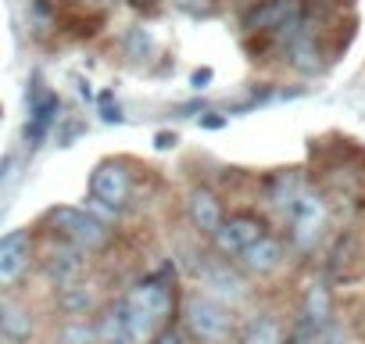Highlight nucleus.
<instances>
[{"label": "nucleus", "instance_id": "nucleus-1", "mask_svg": "<svg viewBox=\"0 0 365 344\" xmlns=\"http://www.w3.org/2000/svg\"><path fill=\"white\" fill-rule=\"evenodd\" d=\"M182 333L194 344H233L237 340V312L205 290H190L182 298Z\"/></svg>", "mask_w": 365, "mask_h": 344}, {"label": "nucleus", "instance_id": "nucleus-2", "mask_svg": "<svg viewBox=\"0 0 365 344\" xmlns=\"http://www.w3.org/2000/svg\"><path fill=\"white\" fill-rule=\"evenodd\" d=\"M43 223L51 226L54 237H61L65 244H72L83 255H101L111 248L115 230H108L104 219H97L90 208H72V205H54L47 208Z\"/></svg>", "mask_w": 365, "mask_h": 344}, {"label": "nucleus", "instance_id": "nucleus-3", "mask_svg": "<svg viewBox=\"0 0 365 344\" xmlns=\"http://www.w3.org/2000/svg\"><path fill=\"white\" fill-rule=\"evenodd\" d=\"M197 280H201V290H205L208 298L222 301V305L233 308V312L251 298V287H247L244 269L233 265L230 258H219V255L201 258V265H197Z\"/></svg>", "mask_w": 365, "mask_h": 344}, {"label": "nucleus", "instance_id": "nucleus-4", "mask_svg": "<svg viewBox=\"0 0 365 344\" xmlns=\"http://www.w3.org/2000/svg\"><path fill=\"white\" fill-rule=\"evenodd\" d=\"M287 223H290V244H294L297 251H304V255H308V251L322 241L326 223H329V208H326L322 194H315V191H308V187H304V194L290 205Z\"/></svg>", "mask_w": 365, "mask_h": 344}, {"label": "nucleus", "instance_id": "nucleus-5", "mask_svg": "<svg viewBox=\"0 0 365 344\" xmlns=\"http://www.w3.org/2000/svg\"><path fill=\"white\" fill-rule=\"evenodd\" d=\"M262 237H269V223L258 212H233L222 219V226L212 237V251L219 258H240L247 248H255Z\"/></svg>", "mask_w": 365, "mask_h": 344}, {"label": "nucleus", "instance_id": "nucleus-6", "mask_svg": "<svg viewBox=\"0 0 365 344\" xmlns=\"http://www.w3.org/2000/svg\"><path fill=\"white\" fill-rule=\"evenodd\" d=\"M90 198L97 205H108L111 212H122L133 198V172H129V161L122 158H108L93 168L90 176Z\"/></svg>", "mask_w": 365, "mask_h": 344}, {"label": "nucleus", "instance_id": "nucleus-7", "mask_svg": "<svg viewBox=\"0 0 365 344\" xmlns=\"http://www.w3.org/2000/svg\"><path fill=\"white\" fill-rule=\"evenodd\" d=\"M26 108H29V118H26V143L29 147H40L43 140H47V133L58 126V111H61V101H58V93L40 79V76H33L29 79V90H26Z\"/></svg>", "mask_w": 365, "mask_h": 344}, {"label": "nucleus", "instance_id": "nucleus-8", "mask_svg": "<svg viewBox=\"0 0 365 344\" xmlns=\"http://www.w3.org/2000/svg\"><path fill=\"white\" fill-rule=\"evenodd\" d=\"M304 15V0H255V4L244 11L240 26L244 33L258 36V33H279L287 22Z\"/></svg>", "mask_w": 365, "mask_h": 344}, {"label": "nucleus", "instance_id": "nucleus-9", "mask_svg": "<svg viewBox=\"0 0 365 344\" xmlns=\"http://www.w3.org/2000/svg\"><path fill=\"white\" fill-rule=\"evenodd\" d=\"M125 301H129L133 308L147 312L150 319H158L161 326H165V323L172 319V312H175V290L168 287L165 276H143V280H136V283L129 287Z\"/></svg>", "mask_w": 365, "mask_h": 344}, {"label": "nucleus", "instance_id": "nucleus-10", "mask_svg": "<svg viewBox=\"0 0 365 344\" xmlns=\"http://www.w3.org/2000/svg\"><path fill=\"white\" fill-rule=\"evenodd\" d=\"M33 265V233L11 230L0 237V290L15 287Z\"/></svg>", "mask_w": 365, "mask_h": 344}, {"label": "nucleus", "instance_id": "nucleus-11", "mask_svg": "<svg viewBox=\"0 0 365 344\" xmlns=\"http://www.w3.org/2000/svg\"><path fill=\"white\" fill-rule=\"evenodd\" d=\"M40 262H43V276H47L54 287L76 283V280H83V273H86V255L76 251L72 244H65V241L54 237V233H51V248H47V255H43Z\"/></svg>", "mask_w": 365, "mask_h": 344}, {"label": "nucleus", "instance_id": "nucleus-12", "mask_svg": "<svg viewBox=\"0 0 365 344\" xmlns=\"http://www.w3.org/2000/svg\"><path fill=\"white\" fill-rule=\"evenodd\" d=\"M187 219H190V226L201 233V237H215V230L222 226V219H226V205H222V198L212 191V187H190V194H187Z\"/></svg>", "mask_w": 365, "mask_h": 344}, {"label": "nucleus", "instance_id": "nucleus-13", "mask_svg": "<svg viewBox=\"0 0 365 344\" xmlns=\"http://www.w3.org/2000/svg\"><path fill=\"white\" fill-rule=\"evenodd\" d=\"M283 262H287V244H283L276 233L262 237L255 248H247V251L237 258V265H240L247 276H272Z\"/></svg>", "mask_w": 365, "mask_h": 344}, {"label": "nucleus", "instance_id": "nucleus-14", "mask_svg": "<svg viewBox=\"0 0 365 344\" xmlns=\"http://www.w3.org/2000/svg\"><path fill=\"white\" fill-rule=\"evenodd\" d=\"M54 308H58L65 319H90V315L101 308L97 287H90V283H83V280L65 283V287H58V294H54Z\"/></svg>", "mask_w": 365, "mask_h": 344}, {"label": "nucleus", "instance_id": "nucleus-15", "mask_svg": "<svg viewBox=\"0 0 365 344\" xmlns=\"http://www.w3.org/2000/svg\"><path fill=\"white\" fill-rule=\"evenodd\" d=\"M93 326H97V344H136L129 333V323H125V298L104 305L101 315L93 319Z\"/></svg>", "mask_w": 365, "mask_h": 344}, {"label": "nucleus", "instance_id": "nucleus-16", "mask_svg": "<svg viewBox=\"0 0 365 344\" xmlns=\"http://www.w3.org/2000/svg\"><path fill=\"white\" fill-rule=\"evenodd\" d=\"M265 194H269V205L279 208V212H290V205L304 194V176L301 168H279L265 180Z\"/></svg>", "mask_w": 365, "mask_h": 344}, {"label": "nucleus", "instance_id": "nucleus-17", "mask_svg": "<svg viewBox=\"0 0 365 344\" xmlns=\"http://www.w3.org/2000/svg\"><path fill=\"white\" fill-rule=\"evenodd\" d=\"M0 337H8L15 344L33 337V312L15 298H0Z\"/></svg>", "mask_w": 365, "mask_h": 344}, {"label": "nucleus", "instance_id": "nucleus-18", "mask_svg": "<svg viewBox=\"0 0 365 344\" xmlns=\"http://www.w3.org/2000/svg\"><path fill=\"white\" fill-rule=\"evenodd\" d=\"M240 344H287L283 319L276 312H255L240 333Z\"/></svg>", "mask_w": 365, "mask_h": 344}, {"label": "nucleus", "instance_id": "nucleus-19", "mask_svg": "<svg viewBox=\"0 0 365 344\" xmlns=\"http://www.w3.org/2000/svg\"><path fill=\"white\" fill-rule=\"evenodd\" d=\"M301 323H308V326H315V330H322V326L333 323V294H329L326 283H312V287L304 290Z\"/></svg>", "mask_w": 365, "mask_h": 344}, {"label": "nucleus", "instance_id": "nucleus-20", "mask_svg": "<svg viewBox=\"0 0 365 344\" xmlns=\"http://www.w3.org/2000/svg\"><path fill=\"white\" fill-rule=\"evenodd\" d=\"M287 58H290V65H294L297 72H304V76H319V72L326 69L322 51H319V44H315L312 29H304L294 44H287Z\"/></svg>", "mask_w": 365, "mask_h": 344}, {"label": "nucleus", "instance_id": "nucleus-21", "mask_svg": "<svg viewBox=\"0 0 365 344\" xmlns=\"http://www.w3.org/2000/svg\"><path fill=\"white\" fill-rule=\"evenodd\" d=\"M61 344H97V326L93 319H65L58 330Z\"/></svg>", "mask_w": 365, "mask_h": 344}, {"label": "nucleus", "instance_id": "nucleus-22", "mask_svg": "<svg viewBox=\"0 0 365 344\" xmlns=\"http://www.w3.org/2000/svg\"><path fill=\"white\" fill-rule=\"evenodd\" d=\"M125 51H129V58L133 61H143L150 51H154V40H150V33L147 29H129V40H125Z\"/></svg>", "mask_w": 365, "mask_h": 344}, {"label": "nucleus", "instance_id": "nucleus-23", "mask_svg": "<svg viewBox=\"0 0 365 344\" xmlns=\"http://www.w3.org/2000/svg\"><path fill=\"white\" fill-rule=\"evenodd\" d=\"M86 133V122L79 118H58V147H72Z\"/></svg>", "mask_w": 365, "mask_h": 344}, {"label": "nucleus", "instance_id": "nucleus-24", "mask_svg": "<svg viewBox=\"0 0 365 344\" xmlns=\"http://www.w3.org/2000/svg\"><path fill=\"white\" fill-rule=\"evenodd\" d=\"M154 344H194V340H190L187 333H182V326H175V323H165V326L158 330Z\"/></svg>", "mask_w": 365, "mask_h": 344}, {"label": "nucleus", "instance_id": "nucleus-25", "mask_svg": "<svg viewBox=\"0 0 365 344\" xmlns=\"http://www.w3.org/2000/svg\"><path fill=\"white\" fill-rule=\"evenodd\" d=\"M212 79H215V72H212V69H197V72L190 76V86L201 93V90H208V86H212Z\"/></svg>", "mask_w": 365, "mask_h": 344}, {"label": "nucleus", "instance_id": "nucleus-26", "mask_svg": "<svg viewBox=\"0 0 365 344\" xmlns=\"http://www.w3.org/2000/svg\"><path fill=\"white\" fill-rule=\"evenodd\" d=\"M101 101H104V111H101V118H104V122H115V126H118V122H122V111H118V104H115V108L108 104V101H111V93H101Z\"/></svg>", "mask_w": 365, "mask_h": 344}, {"label": "nucleus", "instance_id": "nucleus-27", "mask_svg": "<svg viewBox=\"0 0 365 344\" xmlns=\"http://www.w3.org/2000/svg\"><path fill=\"white\" fill-rule=\"evenodd\" d=\"M230 118L226 115H219V111H208V115H201V129H222Z\"/></svg>", "mask_w": 365, "mask_h": 344}, {"label": "nucleus", "instance_id": "nucleus-28", "mask_svg": "<svg viewBox=\"0 0 365 344\" xmlns=\"http://www.w3.org/2000/svg\"><path fill=\"white\" fill-rule=\"evenodd\" d=\"M175 143H179V136H175V133H168V129H161V133L154 136V147H158V151H172Z\"/></svg>", "mask_w": 365, "mask_h": 344}, {"label": "nucleus", "instance_id": "nucleus-29", "mask_svg": "<svg viewBox=\"0 0 365 344\" xmlns=\"http://www.w3.org/2000/svg\"><path fill=\"white\" fill-rule=\"evenodd\" d=\"M194 111H205V104L194 101V104H182V108H179V115H194Z\"/></svg>", "mask_w": 365, "mask_h": 344}, {"label": "nucleus", "instance_id": "nucleus-30", "mask_svg": "<svg viewBox=\"0 0 365 344\" xmlns=\"http://www.w3.org/2000/svg\"><path fill=\"white\" fill-rule=\"evenodd\" d=\"M133 8H147V4H154V0H129Z\"/></svg>", "mask_w": 365, "mask_h": 344}]
</instances>
